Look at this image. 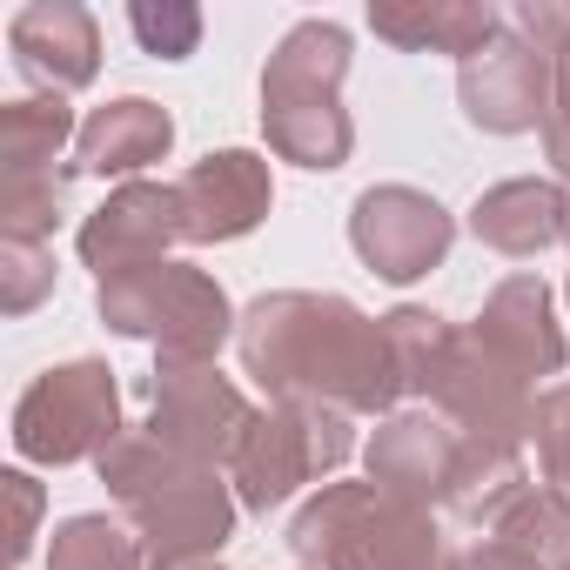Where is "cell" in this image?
<instances>
[{
  "mask_svg": "<svg viewBox=\"0 0 570 570\" xmlns=\"http://www.w3.org/2000/svg\"><path fill=\"white\" fill-rule=\"evenodd\" d=\"M242 376L268 403H323L343 416H396L403 370L383 316H363L350 296L323 289H268L242 309L235 330Z\"/></svg>",
  "mask_w": 570,
  "mask_h": 570,
  "instance_id": "1",
  "label": "cell"
},
{
  "mask_svg": "<svg viewBox=\"0 0 570 570\" xmlns=\"http://www.w3.org/2000/svg\"><path fill=\"white\" fill-rule=\"evenodd\" d=\"M108 497L128 510V530L141 543V570H188L215 563V550L235 537V483L208 463H188L161 450L148 430H121L95 456Z\"/></svg>",
  "mask_w": 570,
  "mask_h": 570,
  "instance_id": "2",
  "label": "cell"
},
{
  "mask_svg": "<svg viewBox=\"0 0 570 570\" xmlns=\"http://www.w3.org/2000/svg\"><path fill=\"white\" fill-rule=\"evenodd\" d=\"M370 483L396 503L416 510H456L463 523H490L517 490H523V450H497L463 436L443 410H396L376 423L370 450Z\"/></svg>",
  "mask_w": 570,
  "mask_h": 570,
  "instance_id": "3",
  "label": "cell"
},
{
  "mask_svg": "<svg viewBox=\"0 0 570 570\" xmlns=\"http://www.w3.org/2000/svg\"><path fill=\"white\" fill-rule=\"evenodd\" d=\"M343 75H350V28L336 21H296L275 41L262 68V135L282 161L309 175L350 161L356 121L343 108Z\"/></svg>",
  "mask_w": 570,
  "mask_h": 570,
  "instance_id": "4",
  "label": "cell"
},
{
  "mask_svg": "<svg viewBox=\"0 0 570 570\" xmlns=\"http://www.w3.org/2000/svg\"><path fill=\"white\" fill-rule=\"evenodd\" d=\"M289 550L303 570H463L436 517L376 483H323L296 510Z\"/></svg>",
  "mask_w": 570,
  "mask_h": 570,
  "instance_id": "5",
  "label": "cell"
},
{
  "mask_svg": "<svg viewBox=\"0 0 570 570\" xmlns=\"http://www.w3.org/2000/svg\"><path fill=\"white\" fill-rule=\"evenodd\" d=\"M95 309L115 336L155 343V363H215L222 343L242 330L228 289L188 262H148V268L108 275L95 289Z\"/></svg>",
  "mask_w": 570,
  "mask_h": 570,
  "instance_id": "6",
  "label": "cell"
},
{
  "mask_svg": "<svg viewBox=\"0 0 570 570\" xmlns=\"http://www.w3.org/2000/svg\"><path fill=\"white\" fill-rule=\"evenodd\" d=\"M350 450H356V436H350V416L343 410H323V403H268V410H255V423H248V436H242V450L228 463V483H235L242 510L268 517V510L289 503L303 483L343 470Z\"/></svg>",
  "mask_w": 570,
  "mask_h": 570,
  "instance_id": "7",
  "label": "cell"
},
{
  "mask_svg": "<svg viewBox=\"0 0 570 570\" xmlns=\"http://www.w3.org/2000/svg\"><path fill=\"white\" fill-rule=\"evenodd\" d=\"M115 436H121V383L95 356L41 370L14 403V450L28 463L61 470V463L101 456Z\"/></svg>",
  "mask_w": 570,
  "mask_h": 570,
  "instance_id": "8",
  "label": "cell"
},
{
  "mask_svg": "<svg viewBox=\"0 0 570 570\" xmlns=\"http://www.w3.org/2000/svg\"><path fill=\"white\" fill-rule=\"evenodd\" d=\"M255 410L248 396L215 370V363H155L148 376V436L188 463H208V470H228L242 436H248Z\"/></svg>",
  "mask_w": 570,
  "mask_h": 570,
  "instance_id": "9",
  "label": "cell"
},
{
  "mask_svg": "<svg viewBox=\"0 0 570 570\" xmlns=\"http://www.w3.org/2000/svg\"><path fill=\"white\" fill-rule=\"evenodd\" d=\"M537 396L543 390H530L510 363H497L470 330H456L450 336V350H443V363H436V376H430V410H443L463 436H476V443H497V450H523L530 443V416H537Z\"/></svg>",
  "mask_w": 570,
  "mask_h": 570,
  "instance_id": "10",
  "label": "cell"
},
{
  "mask_svg": "<svg viewBox=\"0 0 570 570\" xmlns=\"http://www.w3.org/2000/svg\"><path fill=\"white\" fill-rule=\"evenodd\" d=\"M456 242V222L436 195L410 188V181H383V188H363L356 208H350V248L363 255L370 275L383 282H416L430 268H443Z\"/></svg>",
  "mask_w": 570,
  "mask_h": 570,
  "instance_id": "11",
  "label": "cell"
},
{
  "mask_svg": "<svg viewBox=\"0 0 570 570\" xmlns=\"http://www.w3.org/2000/svg\"><path fill=\"white\" fill-rule=\"evenodd\" d=\"M550 61L517 35V28H503L476 61H463V75H456V101H463V115H470V128H483V135H543V121H550Z\"/></svg>",
  "mask_w": 570,
  "mask_h": 570,
  "instance_id": "12",
  "label": "cell"
},
{
  "mask_svg": "<svg viewBox=\"0 0 570 570\" xmlns=\"http://www.w3.org/2000/svg\"><path fill=\"white\" fill-rule=\"evenodd\" d=\"M181 242H242L268 222L275 208V181H268V161L255 148H215L202 155L181 181Z\"/></svg>",
  "mask_w": 570,
  "mask_h": 570,
  "instance_id": "13",
  "label": "cell"
},
{
  "mask_svg": "<svg viewBox=\"0 0 570 570\" xmlns=\"http://www.w3.org/2000/svg\"><path fill=\"white\" fill-rule=\"evenodd\" d=\"M181 242V195L175 181H121L88 222H81V262L108 282L148 262H168Z\"/></svg>",
  "mask_w": 570,
  "mask_h": 570,
  "instance_id": "14",
  "label": "cell"
},
{
  "mask_svg": "<svg viewBox=\"0 0 570 570\" xmlns=\"http://www.w3.org/2000/svg\"><path fill=\"white\" fill-rule=\"evenodd\" d=\"M470 336L497 356V363H510L530 390L537 383H550L557 370H563V330H557V303H550V282L543 275H503L497 289H490V303L476 309V323H470Z\"/></svg>",
  "mask_w": 570,
  "mask_h": 570,
  "instance_id": "15",
  "label": "cell"
},
{
  "mask_svg": "<svg viewBox=\"0 0 570 570\" xmlns=\"http://www.w3.org/2000/svg\"><path fill=\"white\" fill-rule=\"evenodd\" d=\"M8 48H14V68L48 95H75L101 75V28L75 0H35V8H21L8 21Z\"/></svg>",
  "mask_w": 570,
  "mask_h": 570,
  "instance_id": "16",
  "label": "cell"
},
{
  "mask_svg": "<svg viewBox=\"0 0 570 570\" xmlns=\"http://www.w3.org/2000/svg\"><path fill=\"white\" fill-rule=\"evenodd\" d=\"M370 35L403 48V55L476 61L503 35V14L490 8V0H376V8H370Z\"/></svg>",
  "mask_w": 570,
  "mask_h": 570,
  "instance_id": "17",
  "label": "cell"
},
{
  "mask_svg": "<svg viewBox=\"0 0 570 570\" xmlns=\"http://www.w3.org/2000/svg\"><path fill=\"white\" fill-rule=\"evenodd\" d=\"M563 215H570V188L557 181H537V175H517V181H497L476 195L470 208V235L510 262H530L543 255L550 242H563Z\"/></svg>",
  "mask_w": 570,
  "mask_h": 570,
  "instance_id": "18",
  "label": "cell"
},
{
  "mask_svg": "<svg viewBox=\"0 0 570 570\" xmlns=\"http://www.w3.org/2000/svg\"><path fill=\"white\" fill-rule=\"evenodd\" d=\"M168 148H175V115L148 95H121L81 121L75 168L81 175H141V168L168 161Z\"/></svg>",
  "mask_w": 570,
  "mask_h": 570,
  "instance_id": "19",
  "label": "cell"
},
{
  "mask_svg": "<svg viewBox=\"0 0 570 570\" xmlns=\"http://www.w3.org/2000/svg\"><path fill=\"white\" fill-rule=\"evenodd\" d=\"M483 537L523 550L537 570H570V497L550 490V483H523V490L483 523Z\"/></svg>",
  "mask_w": 570,
  "mask_h": 570,
  "instance_id": "20",
  "label": "cell"
},
{
  "mask_svg": "<svg viewBox=\"0 0 570 570\" xmlns=\"http://www.w3.org/2000/svg\"><path fill=\"white\" fill-rule=\"evenodd\" d=\"M68 141H81V121H75L68 95H35V101H8V108H0V175L55 168V155Z\"/></svg>",
  "mask_w": 570,
  "mask_h": 570,
  "instance_id": "21",
  "label": "cell"
},
{
  "mask_svg": "<svg viewBox=\"0 0 570 570\" xmlns=\"http://www.w3.org/2000/svg\"><path fill=\"white\" fill-rule=\"evenodd\" d=\"M81 168H35L0 175V242H48L68 215V188Z\"/></svg>",
  "mask_w": 570,
  "mask_h": 570,
  "instance_id": "22",
  "label": "cell"
},
{
  "mask_svg": "<svg viewBox=\"0 0 570 570\" xmlns=\"http://www.w3.org/2000/svg\"><path fill=\"white\" fill-rule=\"evenodd\" d=\"M48 570H141V543L135 530H121L115 517H68L55 523L48 543Z\"/></svg>",
  "mask_w": 570,
  "mask_h": 570,
  "instance_id": "23",
  "label": "cell"
},
{
  "mask_svg": "<svg viewBox=\"0 0 570 570\" xmlns=\"http://www.w3.org/2000/svg\"><path fill=\"white\" fill-rule=\"evenodd\" d=\"M383 330H390V350H396V370H403V396H430V376H436V363H443L456 330L436 309H416V303L390 309Z\"/></svg>",
  "mask_w": 570,
  "mask_h": 570,
  "instance_id": "24",
  "label": "cell"
},
{
  "mask_svg": "<svg viewBox=\"0 0 570 570\" xmlns=\"http://www.w3.org/2000/svg\"><path fill=\"white\" fill-rule=\"evenodd\" d=\"M128 28H135L141 55H155V61H188L202 48V8H188V0H161V8L155 0H135Z\"/></svg>",
  "mask_w": 570,
  "mask_h": 570,
  "instance_id": "25",
  "label": "cell"
},
{
  "mask_svg": "<svg viewBox=\"0 0 570 570\" xmlns=\"http://www.w3.org/2000/svg\"><path fill=\"white\" fill-rule=\"evenodd\" d=\"M55 296V248L48 242H0V309L28 316Z\"/></svg>",
  "mask_w": 570,
  "mask_h": 570,
  "instance_id": "26",
  "label": "cell"
},
{
  "mask_svg": "<svg viewBox=\"0 0 570 570\" xmlns=\"http://www.w3.org/2000/svg\"><path fill=\"white\" fill-rule=\"evenodd\" d=\"M530 443H537L543 483L570 497V383H550V390L537 396V416H530Z\"/></svg>",
  "mask_w": 570,
  "mask_h": 570,
  "instance_id": "27",
  "label": "cell"
},
{
  "mask_svg": "<svg viewBox=\"0 0 570 570\" xmlns=\"http://www.w3.org/2000/svg\"><path fill=\"white\" fill-rule=\"evenodd\" d=\"M510 21H517V35H523L543 61H557V55L570 48V0H523Z\"/></svg>",
  "mask_w": 570,
  "mask_h": 570,
  "instance_id": "28",
  "label": "cell"
},
{
  "mask_svg": "<svg viewBox=\"0 0 570 570\" xmlns=\"http://www.w3.org/2000/svg\"><path fill=\"white\" fill-rule=\"evenodd\" d=\"M8 483V497H14V537H8V550H14V563L35 550V523H41V483L28 476V470H8L0 476Z\"/></svg>",
  "mask_w": 570,
  "mask_h": 570,
  "instance_id": "29",
  "label": "cell"
},
{
  "mask_svg": "<svg viewBox=\"0 0 570 570\" xmlns=\"http://www.w3.org/2000/svg\"><path fill=\"white\" fill-rule=\"evenodd\" d=\"M463 570H537L523 550H510V543H497V537H483L476 550H463Z\"/></svg>",
  "mask_w": 570,
  "mask_h": 570,
  "instance_id": "30",
  "label": "cell"
},
{
  "mask_svg": "<svg viewBox=\"0 0 570 570\" xmlns=\"http://www.w3.org/2000/svg\"><path fill=\"white\" fill-rule=\"evenodd\" d=\"M543 161L570 181V115L563 108H550V121H543Z\"/></svg>",
  "mask_w": 570,
  "mask_h": 570,
  "instance_id": "31",
  "label": "cell"
},
{
  "mask_svg": "<svg viewBox=\"0 0 570 570\" xmlns=\"http://www.w3.org/2000/svg\"><path fill=\"white\" fill-rule=\"evenodd\" d=\"M550 81H557V88H550V108H563V115H570V48L550 61Z\"/></svg>",
  "mask_w": 570,
  "mask_h": 570,
  "instance_id": "32",
  "label": "cell"
},
{
  "mask_svg": "<svg viewBox=\"0 0 570 570\" xmlns=\"http://www.w3.org/2000/svg\"><path fill=\"white\" fill-rule=\"evenodd\" d=\"M563 248H570V215H563Z\"/></svg>",
  "mask_w": 570,
  "mask_h": 570,
  "instance_id": "33",
  "label": "cell"
},
{
  "mask_svg": "<svg viewBox=\"0 0 570 570\" xmlns=\"http://www.w3.org/2000/svg\"><path fill=\"white\" fill-rule=\"evenodd\" d=\"M188 570H222V563H188Z\"/></svg>",
  "mask_w": 570,
  "mask_h": 570,
  "instance_id": "34",
  "label": "cell"
}]
</instances>
